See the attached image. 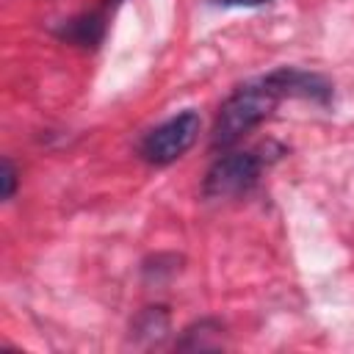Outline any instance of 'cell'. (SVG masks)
Listing matches in <instances>:
<instances>
[{
    "label": "cell",
    "mask_w": 354,
    "mask_h": 354,
    "mask_svg": "<svg viewBox=\"0 0 354 354\" xmlns=\"http://www.w3.org/2000/svg\"><path fill=\"white\" fill-rule=\"evenodd\" d=\"M282 94L274 88V83L268 77L243 83L241 88H235L224 105L218 108V116L213 122V133H210V147L213 149H227L235 141H241L252 127H257L263 119L271 116V111L279 105Z\"/></svg>",
    "instance_id": "obj_1"
},
{
    "label": "cell",
    "mask_w": 354,
    "mask_h": 354,
    "mask_svg": "<svg viewBox=\"0 0 354 354\" xmlns=\"http://www.w3.org/2000/svg\"><path fill=\"white\" fill-rule=\"evenodd\" d=\"M202 130V119L196 111H183L166 122H160L155 130H149L138 147V155L147 160V163H155V166H166L171 160H177L180 155H185L196 136Z\"/></svg>",
    "instance_id": "obj_2"
},
{
    "label": "cell",
    "mask_w": 354,
    "mask_h": 354,
    "mask_svg": "<svg viewBox=\"0 0 354 354\" xmlns=\"http://www.w3.org/2000/svg\"><path fill=\"white\" fill-rule=\"evenodd\" d=\"M260 171H263V158L257 152H252V149L249 152H227L207 169L202 194L207 199L241 196L249 188H254Z\"/></svg>",
    "instance_id": "obj_3"
},
{
    "label": "cell",
    "mask_w": 354,
    "mask_h": 354,
    "mask_svg": "<svg viewBox=\"0 0 354 354\" xmlns=\"http://www.w3.org/2000/svg\"><path fill=\"white\" fill-rule=\"evenodd\" d=\"M266 77L274 83V88L282 97H304V100H313L318 105L332 102V83L315 72H304L296 66H279V69L268 72Z\"/></svg>",
    "instance_id": "obj_4"
},
{
    "label": "cell",
    "mask_w": 354,
    "mask_h": 354,
    "mask_svg": "<svg viewBox=\"0 0 354 354\" xmlns=\"http://www.w3.org/2000/svg\"><path fill=\"white\" fill-rule=\"evenodd\" d=\"M105 28H108V11L100 6L97 11H86L80 17L66 19V25H61L55 33L80 47H97L105 36Z\"/></svg>",
    "instance_id": "obj_5"
},
{
    "label": "cell",
    "mask_w": 354,
    "mask_h": 354,
    "mask_svg": "<svg viewBox=\"0 0 354 354\" xmlns=\"http://www.w3.org/2000/svg\"><path fill=\"white\" fill-rule=\"evenodd\" d=\"M133 332H136V337H149V340L158 343L169 332V313H166V307H147L136 318Z\"/></svg>",
    "instance_id": "obj_6"
},
{
    "label": "cell",
    "mask_w": 354,
    "mask_h": 354,
    "mask_svg": "<svg viewBox=\"0 0 354 354\" xmlns=\"http://www.w3.org/2000/svg\"><path fill=\"white\" fill-rule=\"evenodd\" d=\"M0 180H3V199H11L17 194V169H14V163L8 158H3Z\"/></svg>",
    "instance_id": "obj_7"
},
{
    "label": "cell",
    "mask_w": 354,
    "mask_h": 354,
    "mask_svg": "<svg viewBox=\"0 0 354 354\" xmlns=\"http://www.w3.org/2000/svg\"><path fill=\"white\" fill-rule=\"evenodd\" d=\"M224 6H246V8H257V6H268L271 0H221Z\"/></svg>",
    "instance_id": "obj_8"
}]
</instances>
